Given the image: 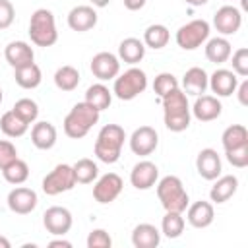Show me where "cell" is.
<instances>
[{
  "label": "cell",
  "mask_w": 248,
  "mask_h": 248,
  "mask_svg": "<svg viewBox=\"0 0 248 248\" xmlns=\"http://www.w3.org/2000/svg\"><path fill=\"white\" fill-rule=\"evenodd\" d=\"M163 120L170 132H184L190 126V105L184 91L174 89L163 99Z\"/></svg>",
  "instance_id": "6da1fadb"
},
{
  "label": "cell",
  "mask_w": 248,
  "mask_h": 248,
  "mask_svg": "<svg viewBox=\"0 0 248 248\" xmlns=\"http://www.w3.org/2000/svg\"><path fill=\"white\" fill-rule=\"evenodd\" d=\"M126 140V132L118 124H105L95 140V155L99 161L112 165L120 159V151Z\"/></svg>",
  "instance_id": "7a4b0ae2"
},
{
  "label": "cell",
  "mask_w": 248,
  "mask_h": 248,
  "mask_svg": "<svg viewBox=\"0 0 248 248\" xmlns=\"http://www.w3.org/2000/svg\"><path fill=\"white\" fill-rule=\"evenodd\" d=\"M99 110L89 103H76L64 118V134L72 140L85 138L89 130L99 122Z\"/></svg>",
  "instance_id": "3957f363"
},
{
  "label": "cell",
  "mask_w": 248,
  "mask_h": 248,
  "mask_svg": "<svg viewBox=\"0 0 248 248\" xmlns=\"http://www.w3.org/2000/svg\"><path fill=\"white\" fill-rule=\"evenodd\" d=\"M157 198L161 202V205L165 207V211H178L184 213L186 207L190 205V198L188 192L184 190V184L178 176L169 174L163 176L157 184Z\"/></svg>",
  "instance_id": "277c9868"
},
{
  "label": "cell",
  "mask_w": 248,
  "mask_h": 248,
  "mask_svg": "<svg viewBox=\"0 0 248 248\" xmlns=\"http://www.w3.org/2000/svg\"><path fill=\"white\" fill-rule=\"evenodd\" d=\"M29 37H31V43L37 46H52L58 41L56 21L50 10L39 8L33 12L29 19Z\"/></svg>",
  "instance_id": "5b68a950"
},
{
  "label": "cell",
  "mask_w": 248,
  "mask_h": 248,
  "mask_svg": "<svg viewBox=\"0 0 248 248\" xmlns=\"http://www.w3.org/2000/svg\"><path fill=\"white\" fill-rule=\"evenodd\" d=\"M145 87H147V76H145V72L140 70V68H130L124 74H120V76L114 78L112 93L120 101H132L140 93H143Z\"/></svg>",
  "instance_id": "8992f818"
},
{
  "label": "cell",
  "mask_w": 248,
  "mask_h": 248,
  "mask_svg": "<svg viewBox=\"0 0 248 248\" xmlns=\"http://www.w3.org/2000/svg\"><path fill=\"white\" fill-rule=\"evenodd\" d=\"M76 174H74V167L60 163L56 165L45 178H43V192L46 196H58L62 192H68L76 186Z\"/></svg>",
  "instance_id": "52a82bcc"
},
{
  "label": "cell",
  "mask_w": 248,
  "mask_h": 248,
  "mask_svg": "<svg viewBox=\"0 0 248 248\" xmlns=\"http://www.w3.org/2000/svg\"><path fill=\"white\" fill-rule=\"evenodd\" d=\"M209 39V23L205 19H192L176 31V45L184 50H194Z\"/></svg>",
  "instance_id": "ba28073f"
},
{
  "label": "cell",
  "mask_w": 248,
  "mask_h": 248,
  "mask_svg": "<svg viewBox=\"0 0 248 248\" xmlns=\"http://www.w3.org/2000/svg\"><path fill=\"white\" fill-rule=\"evenodd\" d=\"M72 223H74V219H72L70 209H66L62 205H52L43 213V225L54 236L66 234L72 229Z\"/></svg>",
  "instance_id": "9c48e42d"
},
{
  "label": "cell",
  "mask_w": 248,
  "mask_h": 248,
  "mask_svg": "<svg viewBox=\"0 0 248 248\" xmlns=\"http://www.w3.org/2000/svg\"><path fill=\"white\" fill-rule=\"evenodd\" d=\"M122 186H124V182H122V178L116 172H107V174H103L95 182V186H93V198L99 203H110V202H114L120 196Z\"/></svg>",
  "instance_id": "30bf717a"
},
{
  "label": "cell",
  "mask_w": 248,
  "mask_h": 248,
  "mask_svg": "<svg viewBox=\"0 0 248 248\" xmlns=\"http://www.w3.org/2000/svg\"><path fill=\"white\" fill-rule=\"evenodd\" d=\"M157 143H159V136L151 126H140L130 136V149L140 157L151 155L157 149Z\"/></svg>",
  "instance_id": "8fae6325"
},
{
  "label": "cell",
  "mask_w": 248,
  "mask_h": 248,
  "mask_svg": "<svg viewBox=\"0 0 248 248\" xmlns=\"http://www.w3.org/2000/svg\"><path fill=\"white\" fill-rule=\"evenodd\" d=\"M91 72L101 81L114 79L120 74V60L112 52H97L91 58Z\"/></svg>",
  "instance_id": "7c38bea8"
},
{
  "label": "cell",
  "mask_w": 248,
  "mask_h": 248,
  "mask_svg": "<svg viewBox=\"0 0 248 248\" xmlns=\"http://www.w3.org/2000/svg\"><path fill=\"white\" fill-rule=\"evenodd\" d=\"M8 207L17 215H27L37 207V192L25 186H17L8 194Z\"/></svg>",
  "instance_id": "4fadbf2b"
},
{
  "label": "cell",
  "mask_w": 248,
  "mask_h": 248,
  "mask_svg": "<svg viewBox=\"0 0 248 248\" xmlns=\"http://www.w3.org/2000/svg\"><path fill=\"white\" fill-rule=\"evenodd\" d=\"M213 25L221 35H234L242 25V14L234 6H221L213 16Z\"/></svg>",
  "instance_id": "5bb4252c"
},
{
  "label": "cell",
  "mask_w": 248,
  "mask_h": 248,
  "mask_svg": "<svg viewBox=\"0 0 248 248\" xmlns=\"http://www.w3.org/2000/svg\"><path fill=\"white\" fill-rule=\"evenodd\" d=\"M157 178H159V169L151 161H140V163H136L134 169H132V172H130V182L138 190H149L151 186H155Z\"/></svg>",
  "instance_id": "9a60e30c"
},
{
  "label": "cell",
  "mask_w": 248,
  "mask_h": 248,
  "mask_svg": "<svg viewBox=\"0 0 248 248\" xmlns=\"http://www.w3.org/2000/svg\"><path fill=\"white\" fill-rule=\"evenodd\" d=\"M238 85V78L232 70H225V68H219L211 74L209 81H207V87H211V91L217 95V97H231L234 93Z\"/></svg>",
  "instance_id": "2e32d148"
},
{
  "label": "cell",
  "mask_w": 248,
  "mask_h": 248,
  "mask_svg": "<svg viewBox=\"0 0 248 248\" xmlns=\"http://www.w3.org/2000/svg\"><path fill=\"white\" fill-rule=\"evenodd\" d=\"M196 169L200 172L202 178L205 180H215L217 176H221V157L217 155L215 149L211 147H205L198 153L196 157Z\"/></svg>",
  "instance_id": "e0dca14e"
},
{
  "label": "cell",
  "mask_w": 248,
  "mask_h": 248,
  "mask_svg": "<svg viewBox=\"0 0 248 248\" xmlns=\"http://www.w3.org/2000/svg\"><path fill=\"white\" fill-rule=\"evenodd\" d=\"M97 25V12L91 6H76L68 14V27L72 31L83 33Z\"/></svg>",
  "instance_id": "ac0fdd59"
},
{
  "label": "cell",
  "mask_w": 248,
  "mask_h": 248,
  "mask_svg": "<svg viewBox=\"0 0 248 248\" xmlns=\"http://www.w3.org/2000/svg\"><path fill=\"white\" fill-rule=\"evenodd\" d=\"M221 103L217 97L213 95H198L192 107V114L200 120V122H211L215 118L221 116Z\"/></svg>",
  "instance_id": "d6986e66"
},
{
  "label": "cell",
  "mask_w": 248,
  "mask_h": 248,
  "mask_svg": "<svg viewBox=\"0 0 248 248\" xmlns=\"http://www.w3.org/2000/svg\"><path fill=\"white\" fill-rule=\"evenodd\" d=\"M186 209H188V211H186V219H188V223H190L192 227H196V229H205V227H209V225L213 223V217H215L213 203L200 200V202H194L192 205H188Z\"/></svg>",
  "instance_id": "ffe728a7"
},
{
  "label": "cell",
  "mask_w": 248,
  "mask_h": 248,
  "mask_svg": "<svg viewBox=\"0 0 248 248\" xmlns=\"http://www.w3.org/2000/svg\"><path fill=\"white\" fill-rule=\"evenodd\" d=\"M4 56H6L8 64L16 70V68H21V66L31 64L33 58H35V52H33V48L25 41H12L4 48Z\"/></svg>",
  "instance_id": "44dd1931"
},
{
  "label": "cell",
  "mask_w": 248,
  "mask_h": 248,
  "mask_svg": "<svg viewBox=\"0 0 248 248\" xmlns=\"http://www.w3.org/2000/svg\"><path fill=\"white\" fill-rule=\"evenodd\" d=\"M238 188V178L234 174H225V176H217L215 184L209 190V198L215 203H225L227 200H231L236 194Z\"/></svg>",
  "instance_id": "7402d4cb"
},
{
  "label": "cell",
  "mask_w": 248,
  "mask_h": 248,
  "mask_svg": "<svg viewBox=\"0 0 248 248\" xmlns=\"http://www.w3.org/2000/svg\"><path fill=\"white\" fill-rule=\"evenodd\" d=\"M161 242V232L155 225L140 223L132 231V244L136 248H157Z\"/></svg>",
  "instance_id": "603a6c76"
},
{
  "label": "cell",
  "mask_w": 248,
  "mask_h": 248,
  "mask_svg": "<svg viewBox=\"0 0 248 248\" xmlns=\"http://www.w3.org/2000/svg\"><path fill=\"white\" fill-rule=\"evenodd\" d=\"M207 81H209V78H207L205 70L194 66V68L186 70V74H184V78H182L184 93H186V95H194V97L203 95L205 89H207Z\"/></svg>",
  "instance_id": "cb8c5ba5"
},
{
  "label": "cell",
  "mask_w": 248,
  "mask_h": 248,
  "mask_svg": "<svg viewBox=\"0 0 248 248\" xmlns=\"http://www.w3.org/2000/svg\"><path fill=\"white\" fill-rule=\"evenodd\" d=\"M31 141H33V145L37 149H43V151L54 147V143H56V128H54V124H50L46 120L37 122L33 126V130H31Z\"/></svg>",
  "instance_id": "d4e9b609"
},
{
  "label": "cell",
  "mask_w": 248,
  "mask_h": 248,
  "mask_svg": "<svg viewBox=\"0 0 248 248\" xmlns=\"http://www.w3.org/2000/svg\"><path fill=\"white\" fill-rule=\"evenodd\" d=\"M145 56V45L143 41L136 39V37H128L120 43L118 46V60L126 62V64H138L141 62V58Z\"/></svg>",
  "instance_id": "484cf974"
},
{
  "label": "cell",
  "mask_w": 248,
  "mask_h": 248,
  "mask_svg": "<svg viewBox=\"0 0 248 248\" xmlns=\"http://www.w3.org/2000/svg\"><path fill=\"white\" fill-rule=\"evenodd\" d=\"M231 43L225 39V37H213L207 41L205 45V58L213 64H223L231 58Z\"/></svg>",
  "instance_id": "4316f807"
},
{
  "label": "cell",
  "mask_w": 248,
  "mask_h": 248,
  "mask_svg": "<svg viewBox=\"0 0 248 248\" xmlns=\"http://www.w3.org/2000/svg\"><path fill=\"white\" fill-rule=\"evenodd\" d=\"M14 78H16V83L19 87H23V89H35V87H39V83L43 79V74H41V68L35 62H31L27 66L16 68Z\"/></svg>",
  "instance_id": "83f0119b"
},
{
  "label": "cell",
  "mask_w": 248,
  "mask_h": 248,
  "mask_svg": "<svg viewBox=\"0 0 248 248\" xmlns=\"http://www.w3.org/2000/svg\"><path fill=\"white\" fill-rule=\"evenodd\" d=\"M110 101H112V91L107 85H103V83H93L85 91V103H89L91 107H95L99 112L105 110V108H108L110 107Z\"/></svg>",
  "instance_id": "f1b7e54d"
},
{
  "label": "cell",
  "mask_w": 248,
  "mask_h": 248,
  "mask_svg": "<svg viewBox=\"0 0 248 248\" xmlns=\"http://www.w3.org/2000/svg\"><path fill=\"white\" fill-rule=\"evenodd\" d=\"M169 39H170V33L161 23H153V25H149L143 31V45L149 46V48H153V50H159V48L167 46Z\"/></svg>",
  "instance_id": "f546056e"
},
{
  "label": "cell",
  "mask_w": 248,
  "mask_h": 248,
  "mask_svg": "<svg viewBox=\"0 0 248 248\" xmlns=\"http://www.w3.org/2000/svg\"><path fill=\"white\" fill-rule=\"evenodd\" d=\"M27 128H29V124L25 120H21L14 110L4 112L2 118H0V130L8 138H19V136H23L27 132Z\"/></svg>",
  "instance_id": "4dcf8cb0"
},
{
  "label": "cell",
  "mask_w": 248,
  "mask_h": 248,
  "mask_svg": "<svg viewBox=\"0 0 248 248\" xmlns=\"http://www.w3.org/2000/svg\"><path fill=\"white\" fill-rule=\"evenodd\" d=\"M54 85L60 91H74L79 85V72L74 66H60L54 72Z\"/></svg>",
  "instance_id": "1f68e13d"
},
{
  "label": "cell",
  "mask_w": 248,
  "mask_h": 248,
  "mask_svg": "<svg viewBox=\"0 0 248 248\" xmlns=\"http://www.w3.org/2000/svg\"><path fill=\"white\" fill-rule=\"evenodd\" d=\"M221 143H223L225 151L248 143V130H246V126H242V124H232V126H229V128L223 132V136H221Z\"/></svg>",
  "instance_id": "d6a6232c"
},
{
  "label": "cell",
  "mask_w": 248,
  "mask_h": 248,
  "mask_svg": "<svg viewBox=\"0 0 248 248\" xmlns=\"http://www.w3.org/2000/svg\"><path fill=\"white\" fill-rule=\"evenodd\" d=\"M2 176H4L6 182H10V184H14V186L23 184V182L29 178V167H27L25 161L14 159L10 165H6V167L2 169Z\"/></svg>",
  "instance_id": "836d02e7"
},
{
  "label": "cell",
  "mask_w": 248,
  "mask_h": 248,
  "mask_svg": "<svg viewBox=\"0 0 248 248\" xmlns=\"http://www.w3.org/2000/svg\"><path fill=\"white\" fill-rule=\"evenodd\" d=\"M72 167H74L76 182H79V184H91V182L99 176V167H97V163H93V161L87 159V157L76 161Z\"/></svg>",
  "instance_id": "e575fe53"
},
{
  "label": "cell",
  "mask_w": 248,
  "mask_h": 248,
  "mask_svg": "<svg viewBox=\"0 0 248 248\" xmlns=\"http://www.w3.org/2000/svg\"><path fill=\"white\" fill-rule=\"evenodd\" d=\"M161 231L167 238H178L184 232V217L178 211H167L161 221Z\"/></svg>",
  "instance_id": "d590c367"
},
{
  "label": "cell",
  "mask_w": 248,
  "mask_h": 248,
  "mask_svg": "<svg viewBox=\"0 0 248 248\" xmlns=\"http://www.w3.org/2000/svg\"><path fill=\"white\" fill-rule=\"evenodd\" d=\"M12 110H14L21 120H25L27 124L35 122L37 116H39V107H37V103H35L33 99H29V97H23V99L16 101V105H14Z\"/></svg>",
  "instance_id": "8d00e7d4"
},
{
  "label": "cell",
  "mask_w": 248,
  "mask_h": 248,
  "mask_svg": "<svg viewBox=\"0 0 248 248\" xmlns=\"http://www.w3.org/2000/svg\"><path fill=\"white\" fill-rule=\"evenodd\" d=\"M174 89H178V81H176V78H174L172 74H169V72H161V74L155 78V81H153V91H155V95L161 97V99H163L167 93L174 91Z\"/></svg>",
  "instance_id": "74e56055"
},
{
  "label": "cell",
  "mask_w": 248,
  "mask_h": 248,
  "mask_svg": "<svg viewBox=\"0 0 248 248\" xmlns=\"http://www.w3.org/2000/svg\"><path fill=\"white\" fill-rule=\"evenodd\" d=\"M232 72L240 78H246L248 76V48L246 46H240L238 50L232 52Z\"/></svg>",
  "instance_id": "f35d334b"
},
{
  "label": "cell",
  "mask_w": 248,
  "mask_h": 248,
  "mask_svg": "<svg viewBox=\"0 0 248 248\" xmlns=\"http://www.w3.org/2000/svg\"><path fill=\"white\" fill-rule=\"evenodd\" d=\"M225 155H227V161L232 167H236V169L248 167V143H244L240 147H234V149H227Z\"/></svg>",
  "instance_id": "ab89813d"
},
{
  "label": "cell",
  "mask_w": 248,
  "mask_h": 248,
  "mask_svg": "<svg viewBox=\"0 0 248 248\" xmlns=\"http://www.w3.org/2000/svg\"><path fill=\"white\" fill-rule=\"evenodd\" d=\"M112 238L105 229H95L87 236V248H110Z\"/></svg>",
  "instance_id": "60d3db41"
},
{
  "label": "cell",
  "mask_w": 248,
  "mask_h": 248,
  "mask_svg": "<svg viewBox=\"0 0 248 248\" xmlns=\"http://www.w3.org/2000/svg\"><path fill=\"white\" fill-rule=\"evenodd\" d=\"M14 159H17V151H16V145L8 140H0V170L10 165Z\"/></svg>",
  "instance_id": "b9f144b4"
},
{
  "label": "cell",
  "mask_w": 248,
  "mask_h": 248,
  "mask_svg": "<svg viewBox=\"0 0 248 248\" xmlns=\"http://www.w3.org/2000/svg\"><path fill=\"white\" fill-rule=\"evenodd\" d=\"M16 10L10 0H0V29H8L14 23Z\"/></svg>",
  "instance_id": "7bdbcfd3"
},
{
  "label": "cell",
  "mask_w": 248,
  "mask_h": 248,
  "mask_svg": "<svg viewBox=\"0 0 248 248\" xmlns=\"http://www.w3.org/2000/svg\"><path fill=\"white\" fill-rule=\"evenodd\" d=\"M236 95H238V103L248 107V79H244L240 85H236Z\"/></svg>",
  "instance_id": "ee69618b"
},
{
  "label": "cell",
  "mask_w": 248,
  "mask_h": 248,
  "mask_svg": "<svg viewBox=\"0 0 248 248\" xmlns=\"http://www.w3.org/2000/svg\"><path fill=\"white\" fill-rule=\"evenodd\" d=\"M145 2L147 0H124V6H126V10L136 12V10H141L145 6Z\"/></svg>",
  "instance_id": "f6af8a7d"
},
{
  "label": "cell",
  "mask_w": 248,
  "mask_h": 248,
  "mask_svg": "<svg viewBox=\"0 0 248 248\" xmlns=\"http://www.w3.org/2000/svg\"><path fill=\"white\" fill-rule=\"evenodd\" d=\"M58 246H62V248H72V242H68V240H64V238H58V240H50V242H48V248H58Z\"/></svg>",
  "instance_id": "bcb514c9"
},
{
  "label": "cell",
  "mask_w": 248,
  "mask_h": 248,
  "mask_svg": "<svg viewBox=\"0 0 248 248\" xmlns=\"http://www.w3.org/2000/svg\"><path fill=\"white\" fill-rule=\"evenodd\" d=\"M93 6H97V8H105L107 4H108V0H89Z\"/></svg>",
  "instance_id": "7dc6e473"
},
{
  "label": "cell",
  "mask_w": 248,
  "mask_h": 248,
  "mask_svg": "<svg viewBox=\"0 0 248 248\" xmlns=\"http://www.w3.org/2000/svg\"><path fill=\"white\" fill-rule=\"evenodd\" d=\"M186 4H190V6H203V4H207V0H184Z\"/></svg>",
  "instance_id": "c3c4849f"
},
{
  "label": "cell",
  "mask_w": 248,
  "mask_h": 248,
  "mask_svg": "<svg viewBox=\"0 0 248 248\" xmlns=\"http://www.w3.org/2000/svg\"><path fill=\"white\" fill-rule=\"evenodd\" d=\"M0 248H10V240L6 236H0Z\"/></svg>",
  "instance_id": "681fc988"
},
{
  "label": "cell",
  "mask_w": 248,
  "mask_h": 248,
  "mask_svg": "<svg viewBox=\"0 0 248 248\" xmlns=\"http://www.w3.org/2000/svg\"><path fill=\"white\" fill-rule=\"evenodd\" d=\"M0 103H2V89H0Z\"/></svg>",
  "instance_id": "f907efd6"
}]
</instances>
